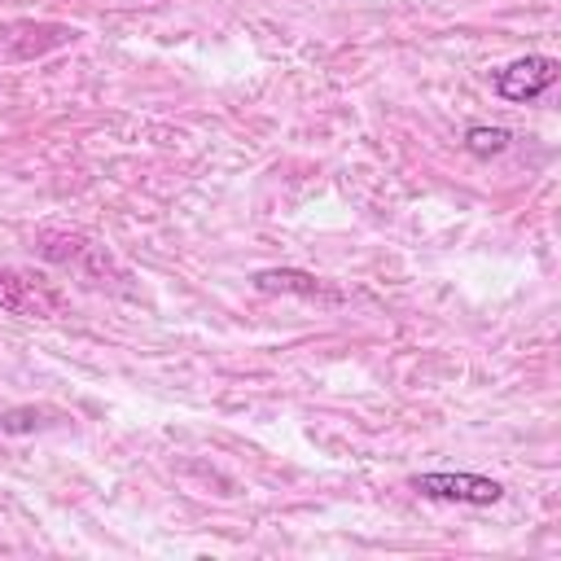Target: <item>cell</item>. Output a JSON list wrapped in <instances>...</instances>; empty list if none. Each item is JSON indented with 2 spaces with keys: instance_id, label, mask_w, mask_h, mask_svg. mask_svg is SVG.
Listing matches in <instances>:
<instances>
[{
  "instance_id": "obj_1",
  "label": "cell",
  "mask_w": 561,
  "mask_h": 561,
  "mask_svg": "<svg viewBox=\"0 0 561 561\" xmlns=\"http://www.w3.org/2000/svg\"><path fill=\"white\" fill-rule=\"evenodd\" d=\"M61 289L26 267H0V311L22 316V320H53L61 316Z\"/></svg>"
},
{
  "instance_id": "obj_2",
  "label": "cell",
  "mask_w": 561,
  "mask_h": 561,
  "mask_svg": "<svg viewBox=\"0 0 561 561\" xmlns=\"http://www.w3.org/2000/svg\"><path fill=\"white\" fill-rule=\"evenodd\" d=\"M408 486L425 500H447V504H500L504 500V486L486 473H412Z\"/></svg>"
},
{
  "instance_id": "obj_3",
  "label": "cell",
  "mask_w": 561,
  "mask_h": 561,
  "mask_svg": "<svg viewBox=\"0 0 561 561\" xmlns=\"http://www.w3.org/2000/svg\"><path fill=\"white\" fill-rule=\"evenodd\" d=\"M557 75H561L557 57L526 53V57H517V61L500 66L491 83H495V92H500L504 101H535V96H543V92L557 83Z\"/></svg>"
},
{
  "instance_id": "obj_4",
  "label": "cell",
  "mask_w": 561,
  "mask_h": 561,
  "mask_svg": "<svg viewBox=\"0 0 561 561\" xmlns=\"http://www.w3.org/2000/svg\"><path fill=\"white\" fill-rule=\"evenodd\" d=\"M39 250L48 263H66V267H83L88 276H101V267H110V250L88 241L83 232H66V228H44L39 232Z\"/></svg>"
},
{
  "instance_id": "obj_5",
  "label": "cell",
  "mask_w": 561,
  "mask_h": 561,
  "mask_svg": "<svg viewBox=\"0 0 561 561\" xmlns=\"http://www.w3.org/2000/svg\"><path fill=\"white\" fill-rule=\"evenodd\" d=\"M254 289L259 294H298V298H329V302H337L342 294L337 289H329L316 272H302V267H263V272H254Z\"/></svg>"
},
{
  "instance_id": "obj_6",
  "label": "cell",
  "mask_w": 561,
  "mask_h": 561,
  "mask_svg": "<svg viewBox=\"0 0 561 561\" xmlns=\"http://www.w3.org/2000/svg\"><path fill=\"white\" fill-rule=\"evenodd\" d=\"M508 140H513V131H508V127L473 123V127L465 131V149H469L473 158H495V153H504V149H508Z\"/></svg>"
}]
</instances>
